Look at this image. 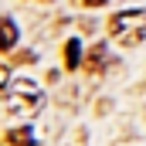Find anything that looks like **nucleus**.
<instances>
[{"label": "nucleus", "mask_w": 146, "mask_h": 146, "mask_svg": "<svg viewBox=\"0 0 146 146\" xmlns=\"http://www.w3.org/2000/svg\"><path fill=\"white\" fill-rule=\"evenodd\" d=\"M3 112L10 115V119H31L41 106H44V95H41V88H37L34 82H27V78H21V82H10L7 88H3Z\"/></svg>", "instance_id": "obj_1"}, {"label": "nucleus", "mask_w": 146, "mask_h": 146, "mask_svg": "<svg viewBox=\"0 0 146 146\" xmlns=\"http://www.w3.org/2000/svg\"><path fill=\"white\" fill-rule=\"evenodd\" d=\"M109 34L115 37L119 44H126V48L139 44V41L146 37V10L129 7V10L112 14V17H109Z\"/></svg>", "instance_id": "obj_2"}, {"label": "nucleus", "mask_w": 146, "mask_h": 146, "mask_svg": "<svg viewBox=\"0 0 146 146\" xmlns=\"http://www.w3.org/2000/svg\"><path fill=\"white\" fill-rule=\"evenodd\" d=\"M7 143H10V146H31V129H27V126L7 129Z\"/></svg>", "instance_id": "obj_3"}, {"label": "nucleus", "mask_w": 146, "mask_h": 146, "mask_svg": "<svg viewBox=\"0 0 146 146\" xmlns=\"http://www.w3.org/2000/svg\"><path fill=\"white\" fill-rule=\"evenodd\" d=\"M0 44H3V51H10V48L17 44V27H14L10 17H3V41H0Z\"/></svg>", "instance_id": "obj_4"}, {"label": "nucleus", "mask_w": 146, "mask_h": 146, "mask_svg": "<svg viewBox=\"0 0 146 146\" xmlns=\"http://www.w3.org/2000/svg\"><path fill=\"white\" fill-rule=\"evenodd\" d=\"M78 54H82V44H78V37H72L68 41V48H65V61H68V68H78Z\"/></svg>", "instance_id": "obj_5"}, {"label": "nucleus", "mask_w": 146, "mask_h": 146, "mask_svg": "<svg viewBox=\"0 0 146 146\" xmlns=\"http://www.w3.org/2000/svg\"><path fill=\"white\" fill-rule=\"evenodd\" d=\"M102 61H106V48H95V51H92V65H88V68H92V72H99V68H102Z\"/></svg>", "instance_id": "obj_6"}, {"label": "nucleus", "mask_w": 146, "mask_h": 146, "mask_svg": "<svg viewBox=\"0 0 146 146\" xmlns=\"http://www.w3.org/2000/svg\"><path fill=\"white\" fill-rule=\"evenodd\" d=\"M82 3H85V7H102L106 0H82Z\"/></svg>", "instance_id": "obj_7"}]
</instances>
